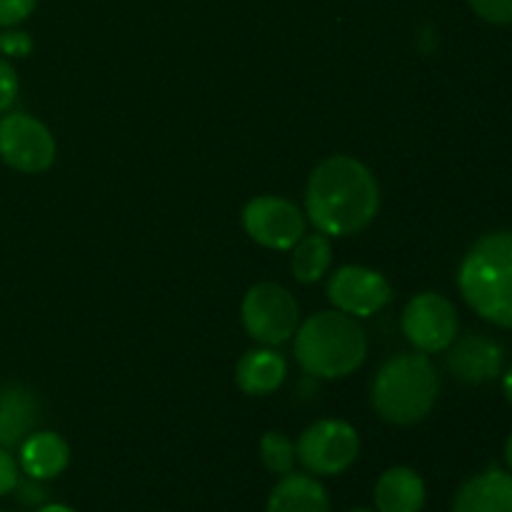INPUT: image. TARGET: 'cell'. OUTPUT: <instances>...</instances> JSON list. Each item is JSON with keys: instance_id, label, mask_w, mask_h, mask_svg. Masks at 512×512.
I'll list each match as a JSON object with an SVG mask.
<instances>
[{"instance_id": "cell-2", "label": "cell", "mask_w": 512, "mask_h": 512, "mask_svg": "<svg viewBox=\"0 0 512 512\" xmlns=\"http://www.w3.org/2000/svg\"><path fill=\"white\" fill-rule=\"evenodd\" d=\"M368 355L365 330L353 315L328 310L305 320L295 330V358L313 378H345L363 365Z\"/></svg>"}, {"instance_id": "cell-1", "label": "cell", "mask_w": 512, "mask_h": 512, "mask_svg": "<svg viewBox=\"0 0 512 512\" xmlns=\"http://www.w3.org/2000/svg\"><path fill=\"white\" fill-rule=\"evenodd\" d=\"M380 188L368 165L350 155H333L313 170L305 190V210L318 233L355 235L373 223Z\"/></svg>"}, {"instance_id": "cell-4", "label": "cell", "mask_w": 512, "mask_h": 512, "mask_svg": "<svg viewBox=\"0 0 512 512\" xmlns=\"http://www.w3.org/2000/svg\"><path fill=\"white\" fill-rule=\"evenodd\" d=\"M438 373L425 353H400L380 368L373 405L393 425L420 423L438 400Z\"/></svg>"}, {"instance_id": "cell-18", "label": "cell", "mask_w": 512, "mask_h": 512, "mask_svg": "<svg viewBox=\"0 0 512 512\" xmlns=\"http://www.w3.org/2000/svg\"><path fill=\"white\" fill-rule=\"evenodd\" d=\"M293 258H290V268L293 275L300 283H315V280L323 278L330 268V260H333V250H330L328 235L313 233L303 235L298 243L293 245Z\"/></svg>"}, {"instance_id": "cell-5", "label": "cell", "mask_w": 512, "mask_h": 512, "mask_svg": "<svg viewBox=\"0 0 512 512\" xmlns=\"http://www.w3.org/2000/svg\"><path fill=\"white\" fill-rule=\"evenodd\" d=\"M300 310L293 295L278 283H258L243 298V325L250 338L263 345H280L295 335Z\"/></svg>"}, {"instance_id": "cell-26", "label": "cell", "mask_w": 512, "mask_h": 512, "mask_svg": "<svg viewBox=\"0 0 512 512\" xmlns=\"http://www.w3.org/2000/svg\"><path fill=\"white\" fill-rule=\"evenodd\" d=\"M38 512H73V510L65 508V505H45V508H40Z\"/></svg>"}, {"instance_id": "cell-8", "label": "cell", "mask_w": 512, "mask_h": 512, "mask_svg": "<svg viewBox=\"0 0 512 512\" xmlns=\"http://www.w3.org/2000/svg\"><path fill=\"white\" fill-rule=\"evenodd\" d=\"M243 228L263 248L290 250L305 235V218L290 200L260 195L245 205Z\"/></svg>"}, {"instance_id": "cell-16", "label": "cell", "mask_w": 512, "mask_h": 512, "mask_svg": "<svg viewBox=\"0 0 512 512\" xmlns=\"http://www.w3.org/2000/svg\"><path fill=\"white\" fill-rule=\"evenodd\" d=\"M288 365H285L283 355L275 350H250L240 358L238 368H235V380L238 388L248 395H270L283 385Z\"/></svg>"}, {"instance_id": "cell-25", "label": "cell", "mask_w": 512, "mask_h": 512, "mask_svg": "<svg viewBox=\"0 0 512 512\" xmlns=\"http://www.w3.org/2000/svg\"><path fill=\"white\" fill-rule=\"evenodd\" d=\"M505 395H508V400L512 403V368L508 370V375H505Z\"/></svg>"}, {"instance_id": "cell-11", "label": "cell", "mask_w": 512, "mask_h": 512, "mask_svg": "<svg viewBox=\"0 0 512 512\" xmlns=\"http://www.w3.org/2000/svg\"><path fill=\"white\" fill-rule=\"evenodd\" d=\"M453 512H512V475L485 470L458 490Z\"/></svg>"}, {"instance_id": "cell-27", "label": "cell", "mask_w": 512, "mask_h": 512, "mask_svg": "<svg viewBox=\"0 0 512 512\" xmlns=\"http://www.w3.org/2000/svg\"><path fill=\"white\" fill-rule=\"evenodd\" d=\"M505 460H508V465L512 468V438L508 440V445H505Z\"/></svg>"}, {"instance_id": "cell-3", "label": "cell", "mask_w": 512, "mask_h": 512, "mask_svg": "<svg viewBox=\"0 0 512 512\" xmlns=\"http://www.w3.org/2000/svg\"><path fill=\"white\" fill-rule=\"evenodd\" d=\"M458 280L475 313L500 328H512V233L478 240L465 255Z\"/></svg>"}, {"instance_id": "cell-12", "label": "cell", "mask_w": 512, "mask_h": 512, "mask_svg": "<svg viewBox=\"0 0 512 512\" xmlns=\"http://www.w3.org/2000/svg\"><path fill=\"white\" fill-rule=\"evenodd\" d=\"M500 360H503V353L493 340L468 335L453 345L448 355V368L465 383L478 385L493 380L500 373Z\"/></svg>"}, {"instance_id": "cell-14", "label": "cell", "mask_w": 512, "mask_h": 512, "mask_svg": "<svg viewBox=\"0 0 512 512\" xmlns=\"http://www.w3.org/2000/svg\"><path fill=\"white\" fill-rule=\"evenodd\" d=\"M380 512H420L425 505V483L415 470L390 468L375 485Z\"/></svg>"}, {"instance_id": "cell-24", "label": "cell", "mask_w": 512, "mask_h": 512, "mask_svg": "<svg viewBox=\"0 0 512 512\" xmlns=\"http://www.w3.org/2000/svg\"><path fill=\"white\" fill-rule=\"evenodd\" d=\"M15 485H18V465L5 453V448H0V495H8Z\"/></svg>"}, {"instance_id": "cell-7", "label": "cell", "mask_w": 512, "mask_h": 512, "mask_svg": "<svg viewBox=\"0 0 512 512\" xmlns=\"http://www.w3.org/2000/svg\"><path fill=\"white\" fill-rule=\"evenodd\" d=\"M0 158L20 173H43L55 163V138L33 115L10 113L0 120Z\"/></svg>"}, {"instance_id": "cell-20", "label": "cell", "mask_w": 512, "mask_h": 512, "mask_svg": "<svg viewBox=\"0 0 512 512\" xmlns=\"http://www.w3.org/2000/svg\"><path fill=\"white\" fill-rule=\"evenodd\" d=\"M470 8L485 18L488 23L510 25L512 23V0H468Z\"/></svg>"}, {"instance_id": "cell-15", "label": "cell", "mask_w": 512, "mask_h": 512, "mask_svg": "<svg viewBox=\"0 0 512 512\" xmlns=\"http://www.w3.org/2000/svg\"><path fill=\"white\" fill-rule=\"evenodd\" d=\"M268 512H330V500L315 478L288 473L270 493Z\"/></svg>"}, {"instance_id": "cell-23", "label": "cell", "mask_w": 512, "mask_h": 512, "mask_svg": "<svg viewBox=\"0 0 512 512\" xmlns=\"http://www.w3.org/2000/svg\"><path fill=\"white\" fill-rule=\"evenodd\" d=\"M0 50L10 58H25L33 50V40L23 30H8V33L0 35Z\"/></svg>"}, {"instance_id": "cell-9", "label": "cell", "mask_w": 512, "mask_h": 512, "mask_svg": "<svg viewBox=\"0 0 512 512\" xmlns=\"http://www.w3.org/2000/svg\"><path fill=\"white\" fill-rule=\"evenodd\" d=\"M403 333L420 353H440L455 343L458 315L450 300L438 293H420L403 313Z\"/></svg>"}, {"instance_id": "cell-10", "label": "cell", "mask_w": 512, "mask_h": 512, "mask_svg": "<svg viewBox=\"0 0 512 512\" xmlns=\"http://www.w3.org/2000/svg\"><path fill=\"white\" fill-rule=\"evenodd\" d=\"M328 298L340 313L370 318L390 303L393 288L378 270L363 268V265H343L330 278Z\"/></svg>"}, {"instance_id": "cell-19", "label": "cell", "mask_w": 512, "mask_h": 512, "mask_svg": "<svg viewBox=\"0 0 512 512\" xmlns=\"http://www.w3.org/2000/svg\"><path fill=\"white\" fill-rule=\"evenodd\" d=\"M260 458H263L265 468L275 475L293 473V465L298 453H295L293 440L285 438L283 433H265L260 440Z\"/></svg>"}, {"instance_id": "cell-28", "label": "cell", "mask_w": 512, "mask_h": 512, "mask_svg": "<svg viewBox=\"0 0 512 512\" xmlns=\"http://www.w3.org/2000/svg\"><path fill=\"white\" fill-rule=\"evenodd\" d=\"M350 512H370V510H350Z\"/></svg>"}, {"instance_id": "cell-6", "label": "cell", "mask_w": 512, "mask_h": 512, "mask_svg": "<svg viewBox=\"0 0 512 512\" xmlns=\"http://www.w3.org/2000/svg\"><path fill=\"white\" fill-rule=\"evenodd\" d=\"M360 450L358 433L343 420H318L300 435L295 453L315 475H338L355 463Z\"/></svg>"}, {"instance_id": "cell-17", "label": "cell", "mask_w": 512, "mask_h": 512, "mask_svg": "<svg viewBox=\"0 0 512 512\" xmlns=\"http://www.w3.org/2000/svg\"><path fill=\"white\" fill-rule=\"evenodd\" d=\"M68 445L55 433H33L20 445V465L33 480H50L68 465Z\"/></svg>"}, {"instance_id": "cell-21", "label": "cell", "mask_w": 512, "mask_h": 512, "mask_svg": "<svg viewBox=\"0 0 512 512\" xmlns=\"http://www.w3.org/2000/svg\"><path fill=\"white\" fill-rule=\"evenodd\" d=\"M15 98H18V75L8 60L0 58V113L10 110Z\"/></svg>"}, {"instance_id": "cell-13", "label": "cell", "mask_w": 512, "mask_h": 512, "mask_svg": "<svg viewBox=\"0 0 512 512\" xmlns=\"http://www.w3.org/2000/svg\"><path fill=\"white\" fill-rule=\"evenodd\" d=\"M38 423V400L23 385L0 390V448L23 443Z\"/></svg>"}, {"instance_id": "cell-22", "label": "cell", "mask_w": 512, "mask_h": 512, "mask_svg": "<svg viewBox=\"0 0 512 512\" xmlns=\"http://www.w3.org/2000/svg\"><path fill=\"white\" fill-rule=\"evenodd\" d=\"M38 0H0V25H18L33 13Z\"/></svg>"}]
</instances>
